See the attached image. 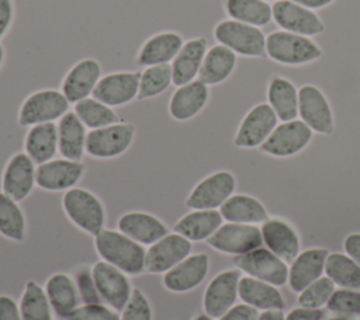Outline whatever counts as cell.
<instances>
[{
	"instance_id": "obj_1",
	"label": "cell",
	"mask_w": 360,
	"mask_h": 320,
	"mask_svg": "<svg viewBox=\"0 0 360 320\" xmlns=\"http://www.w3.org/2000/svg\"><path fill=\"white\" fill-rule=\"evenodd\" d=\"M94 247L101 260L127 275H139L145 271V247L120 230L103 229L94 236Z\"/></svg>"
},
{
	"instance_id": "obj_2",
	"label": "cell",
	"mask_w": 360,
	"mask_h": 320,
	"mask_svg": "<svg viewBox=\"0 0 360 320\" xmlns=\"http://www.w3.org/2000/svg\"><path fill=\"white\" fill-rule=\"evenodd\" d=\"M266 55L284 66H302L322 58V48L309 36L273 31L266 36Z\"/></svg>"
},
{
	"instance_id": "obj_3",
	"label": "cell",
	"mask_w": 360,
	"mask_h": 320,
	"mask_svg": "<svg viewBox=\"0 0 360 320\" xmlns=\"http://www.w3.org/2000/svg\"><path fill=\"white\" fill-rule=\"evenodd\" d=\"M62 208L69 220L89 234H98L105 225V208L100 198L86 188L73 187L65 191Z\"/></svg>"
},
{
	"instance_id": "obj_4",
	"label": "cell",
	"mask_w": 360,
	"mask_h": 320,
	"mask_svg": "<svg viewBox=\"0 0 360 320\" xmlns=\"http://www.w3.org/2000/svg\"><path fill=\"white\" fill-rule=\"evenodd\" d=\"M212 35L218 44L229 48L236 55L248 58L266 56V35L259 27L224 18L215 24Z\"/></svg>"
},
{
	"instance_id": "obj_5",
	"label": "cell",
	"mask_w": 360,
	"mask_h": 320,
	"mask_svg": "<svg viewBox=\"0 0 360 320\" xmlns=\"http://www.w3.org/2000/svg\"><path fill=\"white\" fill-rule=\"evenodd\" d=\"M70 102L60 90L42 88L30 94L18 109V124L21 126H34L59 121L69 112Z\"/></svg>"
},
{
	"instance_id": "obj_6",
	"label": "cell",
	"mask_w": 360,
	"mask_h": 320,
	"mask_svg": "<svg viewBox=\"0 0 360 320\" xmlns=\"http://www.w3.org/2000/svg\"><path fill=\"white\" fill-rule=\"evenodd\" d=\"M298 116L314 133L330 136L335 132V112L329 98L314 84L298 88Z\"/></svg>"
},
{
	"instance_id": "obj_7",
	"label": "cell",
	"mask_w": 360,
	"mask_h": 320,
	"mask_svg": "<svg viewBox=\"0 0 360 320\" xmlns=\"http://www.w3.org/2000/svg\"><path fill=\"white\" fill-rule=\"evenodd\" d=\"M314 135L312 129L301 119L281 122L259 149L262 153L277 159L294 157L309 146Z\"/></svg>"
},
{
	"instance_id": "obj_8",
	"label": "cell",
	"mask_w": 360,
	"mask_h": 320,
	"mask_svg": "<svg viewBox=\"0 0 360 320\" xmlns=\"http://www.w3.org/2000/svg\"><path fill=\"white\" fill-rule=\"evenodd\" d=\"M238 189V180L229 170H218L200 180L188 196L186 206L190 209H218Z\"/></svg>"
},
{
	"instance_id": "obj_9",
	"label": "cell",
	"mask_w": 360,
	"mask_h": 320,
	"mask_svg": "<svg viewBox=\"0 0 360 320\" xmlns=\"http://www.w3.org/2000/svg\"><path fill=\"white\" fill-rule=\"evenodd\" d=\"M233 264L240 272L277 288L284 286L288 282V264L264 246L249 253L235 255Z\"/></svg>"
},
{
	"instance_id": "obj_10",
	"label": "cell",
	"mask_w": 360,
	"mask_h": 320,
	"mask_svg": "<svg viewBox=\"0 0 360 320\" xmlns=\"http://www.w3.org/2000/svg\"><path fill=\"white\" fill-rule=\"evenodd\" d=\"M278 125V118L267 102L253 105L240 119L232 143L238 149L260 147Z\"/></svg>"
},
{
	"instance_id": "obj_11",
	"label": "cell",
	"mask_w": 360,
	"mask_h": 320,
	"mask_svg": "<svg viewBox=\"0 0 360 320\" xmlns=\"http://www.w3.org/2000/svg\"><path fill=\"white\" fill-rule=\"evenodd\" d=\"M134 138L135 126L129 122L90 129L86 139V153L94 159H114L129 149Z\"/></svg>"
},
{
	"instance_id": "obj_12",
	"label": "cell",
	"mask_w": 360,
	"mask_h": 320,
	"mask_svg": "<svg viewBox=\"0 0 360 320\" xmlns=\"http://www.w3.org/2000/svg\"><path fill=\"white\" fill-rule=\"evenodd\" d=\"M207 244L222 254L240 255L262 247L263 239L257 225L226 222L207 240Z\"/></svg>"
},
{
	"instance_id": "obj_13",
	"label": "cell",
	"mask_w": 360,
	"mask_h": 320,
	"mask_svg": "<svg viewBox=\"0 0 360 320\" xmlns=\"http://www.w3.org/2000/svg\"><path fill=\"white\" fill-rule=\"evenodd\" d=\"M91 274L103 303L121 312L134 291L128 275L104 260L91 267Z\"/></svg>"
},
{
	"instance_id": "obj_14",
	"label": "cell",
	"mask_w": 360,
	"mask_h": 320,
	"mask_svg": "<svg viewBox=\"0 0 360 320\" xmlns=\"http://www.w3.org/2000/svg\"><path fill=\"white\" fill-rule=\"evenodd\" d=\"M271 13L273 21L283 31L304 36H316L325 31V24L315 11L292 0L274 1L271 4Z\"/></svg>"
},
{
	"instance_id": "obj_15",
	"label": "cell",
	"mask_w": 360,
	"mask_h": 320,
	"mask_svg": "<svg viewBox=\"0 0 360 320\" xmlns=\"http://www.w3.org/2000/svg\"><path fill=\"white\" fill-rule=\"evenodd\" d=\"M242 272L235 267L217 274L207 285L202 296V309L212 319H219L236 305L238 285Z\"/></svg>"
},
{
	"instance_id": "obj_16",
	"label": "cell",
	"mask_w": 360,
	"mask_h": 320,
	"mask_svg": "<svg viewBox=\"0 0 360 320\" xmlns=\"http://www.w3.org/2000/svg\"><path fill=\"white\" fill-rule=\"evenodd\" d=\"M193 241L173 232L167 233L153 244L145 254V271L150 274H165L191 254Z\"/></svg>"
},
{
	"instance_id": "obj_17",
	"label": "cell",
	"mask_w": 360,
	"mask_h": 320,
	"mask_svg": "<svg viewBox=\"0 0 360 320\" xmlns=\"http://www.w3.org/2000/svg\"><path fill=\"white\" fill-rule=\"evenodd\" d=\"M260 232L263 246L287 264H291L302 250L297 229L283 218L270 216L260 225Z\"/></svg>"
},
{
	"instance_id": "obj_18",
	"label": "cell",
	"mask_w": 360,
	"mask_h": 320,
	"mask_svg": "<svg viewBox=\"0 0 360 320\" xmlns=\"http://www.w3.org/2000/svg\"><path fill=\"white\" fill-rule=\"evenodd\" d=\"M210 272L207 253H193L163 274V286L174 293H184L201 285Z\"/></svg>"
},
{
	"instance_id": "obj_19",
	"label": "cell",
	"mask_w": 360,
	"mask_h": 320,
	"mask_svg": "<svg viewBox=\"0 0 360 320\" xmlns=\"http://www.w3.org/2000/svg\"><path fill=\"white\" fill-rule=\"evenodd\" d=\"M37 185V166L25 152L14 153L3 171L1 189L17 202L25 199Z\"/></svg>"
},
{
	"instance_id": "obj_20",
	"label": "cell",
	"mask_w": 360,
	"mask_h": 320,
	"mask_svg": "<svg viewBox=\"0 0 360 320\" xmlns=\"http://www.w3.org/2000/svg\"><path fill=\"white\" fill-rule=\"evenodd\" d=\"M139 72H114L101 76L93 97L110 107H121L138 98Z\"/></svg>"
},
{
	"instance_id": "obj_21",
	"label": "cell",
	"mask_w": 360,
	"mask_h": 320,
	"mask_svg": "<svg viewBox=\"0 0 360 320\" xmlns=\"http://www.w3.org/2000/svg\"><path fill=\"white\" fill-rule=\"evenodd\" d=\"M84 166L82 161L65 157L52 159L37 167V185L45 191H68L82 180Z\"/></svg>"
},
{
	"instance_id": "obj_22",
	"label": "cell",
	"mask_w": 360,
	"mask_h": 320,
	"mask_svg": "<svg viewBox=\"0 0 360 320\" xmlns=\"http://www.w3.org/2000/svg\"><path fill=\"white\" fill-rule=\"evenodd\" d=\"M101 79V66L93 58H84L73 65L65 74L60 91L70 104H76L90 95Z\"/></svg>"
},
{
	"instance_id": "obj_23",
	"label": "cell",
	"mask_w": 360,
	"mask_h": 320,
	"mask_svg": "<svg viewBox=\"0 0 360 320\" xmlns=\"http://www.w3.org/2000/svg\"><path fill=\"white\" fill-rule=\"evenodd\" d=\"M328 248L309 247L300 251L288 268V288L292 293H300L309 284L325 274Z\"/></svg>"
},
{
	"instance_id": "obj_24",
	"label": "cell",
	"mask_w": 360,
	"mask_h": 320,
	"mask_svg": "<svg viewBox=\"0 0 360 320\" xmlns=\"http://www.w3.org/2000/svg\"><path fill=\"white\" fill-rule=\"evenodd\" d=\"M210 88L198 79L179 86L169 101V114L179 122H186L197 116L208 104Z\"/></svg>"
},
{
	"instance_id": "obj_25",
	"label": "cell",
	"mask_w": 360,
	"mask_h": 320,
	"mask_svg": "<svg viewBox=\"0 0 360 320\" xmlns=\"http://www.w3.org/2000/svg\"><path fill=\"white\" fill-rule=\"evenodd\" d=\"M184 44L181 34L176 31H160L149 36L138 51L136 65L138 66H156L173 62L179 51Z\"/></svg>"
},
{
	"instance_id": "obj_26",
	"label": "cell",
	"mask_w": 360,
	"mask_h": 320,
	"mask_svg": "<svg viewBox=\"0 0 360 320\" xmlns=\"http://www.w3.org/2000/svg\"><path fill=\"white\" fill-rule=\"evenodd\" d=\"M117 226L120 232L148 247L169 233L167 226L158 216L142 211L121 215Z\"/></svg>"
},
{
	"instance_id": "obj_27",
	"label": "cell",
	"mask_w": 360,
	"mask_h": 320,
	"mask_svg": "<svg viewBox=\"0 0 360 320\" xmlns=\"http://www.w3.org/2000/svg\"><path fill=\"white\" fill-rule=\"evenodd\" d=\"M208 39L195 36L186 41L172 62L173 84L176 87L187 84L198 77L204 56L208 51Z\"/></svg>"
},
{
	"instance_id": "obj_28",
	"label": "cell",
	"mask_w": 360,
	"mask_h": 320,
	"mask_svg": "<svg viewBox=\"0 0 360 320\" xmlns=\"http://www.w3.org/2000/svg\"><path fill=\"white\" fill-rule=\"evenodd\" d=\"M44 289L53 314L60 320H65L82 302L73 276L66 272H56L51 275L46 279Z\"/></svg>"
},
{
	"instance_id": "obj_29",
	"label": "cell",
	"mask_w": 360,
	"mask_h": 320,
	"mask_svg": "<svg viewBox=\"0 0 360 320\" xmlns=\"http://www.w3.org/2000/svg\"><path fill=\"white\" fill-rule=\"evenodd\" d=\"M219 212L225 222L232 223L262 225L270 218L264 204L255 195L245 192H238L229 196L219 208Z\"/></svg>"
},
{
	"instance_id": "obj_30",
	"label": "cell",
	"mask_w": 360,
	"mask_h": 320,
	"mask_svg": "<svg viewBox=\"0 0 360 320\" xmlns=\"http://www.w3.org/2000/svg\"><path fill=\"white\" fill-rule=\"evenodd\" d=\"M238 296L243 303L260 312L269 309L284 310L285 307L284 296L277 286L249 275L240 276L238 285Z\"/></svg>"
},
{
	"instance_id": "obj_31",
	"label": "cell",
	"mask_w": 360,
	"mask_h": 320,
	"mask_svg": "<svg viewBox=\"0 0 360 320\" xmlns=\"http://www.w3.org/2000/svg\"><path fill=\"white\" fill-rule=\"evenodd\" d=\"M222 223L218 209H191L174 223V232L190 241H207Z\"/></svg>"
},
{
	"instance_id": "obj_32",
	"label": "cell",
	"mask_w": 360,
	"mask_h": 320,
	"mask_svg": "<svg viewBox=\"0 0 360 320\" xmlns=\"http://www.w3.org/2000/svg\"><path fill=\"white\" fill-rule=\"evenodd\" d=\"M87 131L73 111L66 112L58 122V150L62 157L82 161L86 153Z\"/></svg>"
},
{
	"instance_id": "obj_33",
	"label": "cell",
	"mask_w": 360,
	"mask_h": 320,
	"mask_svg": "<svg viewBox=\"0 0 360 320\" xmlns=\"http://www.w3.org/2000/svg\"><path fill=\"white\" fill-rule=\"evenodd\" d=\"M267 104L278 121L287 122L298 118V88L284 76H273L267 84Z\"/></svg>"
},
{
	"instance_id": "obj_34",
	"label": "cell",
	"mask_w": 360,
	"mask_h": 320,
	"mask_svg": "<svg viewBox=\"0 0 360 320\" xmlns=\"http://www.w3.org/2000/svg\"><path fill=\"white\" fill-rule=\"evenodd\" d=\"M238 63L236 53L229 48L217 44L208 48L200 73L198 80L207 86H217L225 81L235 70Z\"/></svg>"
},
{
	"instance_id": "obj_35",
	"label": "cell",
	"mask_w": 360,
	"mask_h": 320,
	"mask_svg": "<svg viewBox=\"0 0 360 320\" xmlns=\"http://www.w3.org/2000/svg\"><path fill=\"white\" fill-rule=\"evenodd\" d=\"M25 153L35 164L53 159L58 150V125L55 122L38 124L28 129L24 139Z\"/></svg>"
},
{
	"instance_id": "obj_36",
	"label": "cell",
	"mask_w": 360,
	"mask_h": 320,
	"mask_svg": "<svg viewBox=\"0 0 360 320\" xmlns=\"http://www.w3.org/2000/svg\"><path fill=\"white\" fill-rule=\"evenodd\" d=\"M224 11L231 20L259 28L273 20L271 6L264 0H224Z\"/></svg>"
},
{
	"instance_id": "obj_37",
	"label": "cell",
	"mask_w": 360,
	"mask_h": 320,
	"mask_svg": "<svg viewBox=\"0 0 360 320\" xmlns=\"http://www.w3.org/2000/svg\"><path fill=\"white\" fill-rule=\"evenodd\" d=\"M325 275L339 288L360 289V265L345 251H329L325 261Z\"/></svg>"
},
{
	"instance_id": "obj_38",
	"label": "cell",
	"mask_w": 360,
	"mask_h": 320,
	"mask_svg": "<svg viewBox=\"0 0 360 320\" xmlns=\"http://www.w3.org/2000/svg\"><path fill=\"white\" fill-rule=\"evenodd\" d=\"M22 320H53V310L45 289L35 281H27L20 298Z\"/></svg>"
},
{
	"instance_id": "obj_39",
	"label": "cell",
	"mask_w": 360,
	"mask_h": 320,
	"mask_svg": "<svg viewBox=\"0 0 360 320\" xmlns=\"http://www.w3.org/2000/svg\"><path fill=\"white\" fill-rule=\"evenodd\" d=\"M25 232V215L18 202L0 191V234L13 241H22Z\"/></svg>"
},
{
	"instance_id": "obj_40",
	"label": "cell",
	"mask_w": 360,
	"mask_h": 320,
	"mask_svg": "<svg viewBox=\"0 0 360 320\" xmlns=\"http://www.w3.org/2000/svg\"><path fill=\"white\" fill-rule=\"evenodd\" d=\"M73 112L89 129H98L120 122V116L112 107L96 100L94 97H87L76 102Z\"/></svg>"
},
{
	"instance_id": "obj_41",
	"label": "cell",
	"mask_w": 360,
	"mask_h": 320,
	"mask_svg": "<svg viewBox=\"0 0 360 320\" xmlns=\"http://www.w3.org/2000/svg\"><path fill=\"white\" fill-rule=\"evenodd\" d=\"M170 84H173V74L172 66L169 63L148 66L142 70L139 77L138 98L148 100L158 97L163 91H166Z\"/></svg>"
},
{
	"instance_id": "obj_42",
	"label": "cell",
	"mask_w": 360,
	"mask_h": 320,
	"mask_svg": "<svg viewBox=\"0 0 360 320\" xmlns=\"http://www.w3.org/2000/svg\"><path fill=\"white\" fill-rule=\"evenodd\" d=\"M336 285L326 275H322L297 295V305L307 309H322L326 306Z\"/></svg>"
},
{
	"instance_id": "obj_43",
	"label": "cell",
	"mask_w": 360,
	"mask_h": 320,
	"mask_svg": "<svg viewBox=\"0 0 360 320\" xmlns=\"http://www.w3.org/2000/svg\"><path fill=\"white\" fill-rule=\"evenodd\" d=\"M325 307L332 314L360 320V289H335Z\"/></svg>"
},
{
	"instance_id": "obj_44",
	"label": "cell",
	"mask_w": 360,
	"mask_h": 320,
	"mask_svg": "<svg viewBox=\"0 0 360 320\" xmlns=\"http://www.w3.org/2000/svg\"><path fill=\"white\" fill-rule=\"evenodd\" d=\"M120 320H153V310L148 296L134 288L132 295L120 313Z\"/></svg>"
},
{
	"instance_id": "obj_45",
	"label": "cell",
	"mask_w": 360,
	"mask_h": 320,
	"mask_svg": "<svg viewBox=\"0 0 360 320\" xmlns=\"http://www.w3.org/2000/svg\"><path fill=\"white\" fill-rule=\"evenodd\" d=\"M73 279L80 296L82 303H103L98 291L96 288V282L91 274V268L82 265L73 271Z\"/></svg>"
},
{
	"instance_id": "obj_46",
	"label": "cell",
	"mask_w": 360,
	"mask_h": 320,
	"mask_svg": "<svg viewBox=\"0 0 360 320\" xmlns=\"http://www.w3.org/2000/svg\"><path fill=\"white\" fill-rule=\"evenodd\" d=\"M65 320H120V314L105 303H82Z\"/></svg>"
},
{
	"instance_id": "obj_47",
	"label": "cell",
	"mask_w": 360,
	"mask_h": 320,
	"mask_svg": "<svg viewBox=\"0 0 360 320\" xmlns=\"http://www.w3.org/2000/svg\"><path fill=\"white\" fill-rule=\"evenodd\" d=\"M259 316V310L246 305L236 303L226 313H224L218 320H256Z\"/></svg>"
},
{
	"instance_id": "obj_48",
	"label": "cell",
	"mask_w": 360,
	"mask_h": 320,
	"mask_svg": "<svg viewBox=\"0 0 360 320\" xmlns=\"http://www.w3.org/2000/svg\"><path fill=\"white\" fill-rule=\"evenodd\" d=\"M328 313L326 309H307L297 306L285 314L284 320H325Z\"/></svg>"
},
{
	"instance_id": "obj_49",
	"label": "cell",
	"mask_w": 360,
	"mask_h": 320,
	"mask_svg": "<svg viewBox=\"0 0 360 320\" xmlns=\"http://www.w3.org/2000/svg\"><path fill=\"white\" fill-rule=\"evenodd\" d=\"M0 320H22L20 305L10 295H0Z\"/></svg>"
},
{
	"instance_id": "obj_50",
	"label": "cell",
	"mask_w": 360,
	"mask_h": 320,
	"mask_svg": "<svg viewBox=\"0 0 360 320\" xmlns=\"http://www.w3.org/2000/svg\"><path fill=\"white\" fill-rule=\"evenodd\" d=\"M14 20V1L0 0V38L6 35Z\"/></svg>"
},
{
	"instance_id": "obj_51",
	"label": "cell",
	"mask_w": 360,
	"mask_h": 320,
	"mask_svg": "<svg viewBox=\"0 0 360 320\" xmlns=\"http://www.w3.org/2000/svg\"><path fill=\"white\" fill-rule=\"evenodd\" d=\"M343 251L360 265V232H352L343 239Z\"/></svg>"
},
{
	"instance_id": "obj_52",
	"label": "cell",
	"mask_w": 360,
	"mask_h": 320,
	"mask_svg": "<svg viewBox=\"0 0 360 320\" xmlns=\"http://www.w3.org/2000/svg\"><path fill=\"white\" fill-rule=\"evenodd\" d=\"M285 313L283 309H269L259 312V316L256 320H284Z\"/></svg>"
},
{
	"instance_id": "obj_53",
	"label": "cell",
	"mask_w": 360,
	"mask_h": 320,
	"mask_svg": "<svg viewBox=\"0 0 360 320\" xmlns=\"http://www.w3.org/2000/svg\"><path fill=\"white\" fill-rule=\"evenodd\" d=\"M309 10H319V8H323V7H328L330 6L333 1L336 0H292Z\"/></svg>"
},
{
	"instance_id": "obj_54",
	"label": "cell",
	"mask_w": 360,
	"mask_h": 320,
	"mask_svg": "<svg viewBox=\"0 0 360 320\" xmlns=\"http://www.w3.org/2000/svg\"><path fill=\"white\" fill-rule=\"evenodd\" d=\"M193 320H215V319L210 317L207 313H200V314L194 316V317H193Z\"/></svg>"
},
{
	"instance_id": "obj_55",
	"label": "cell",
	"mask_w": 360,
	"mask_h": 320,
	"mask_svg": "<svg viewBox=\"0 0 360 320\" xmlns=\"http://www.w3.org/2000/svg\"><path fill=\"white\" fill-rule=\"evenodd\" d=\"M325 320H357V319H352V317H346V316H330V317H326Z\"/></svg>"
},
{
	"instance_id": "obj_56",
	"label": "cell",
	"mask_w": 360,
	"mask_h": 320,
	"mask_svg": "<svg viewBox=\"0 0 360 320\" xmlns=\"http://www.w3.org/2000/svg\"><path fill=\"white\" fill-rule=\"evenodd\" d=\"M4 58H6V49H4V46L0 44V67H1L3 62H4Z\"/></svg>"
},
{
	"instance_id": "obj_57",
	"label": "cell",
	"mask_w": 360,
	"mask_h": 320,
	"mask_svg": "<svg viewBox=\"0 0 360 320\" xmlns=\"http://www.w3.org/2000/svg\"><path fill=\"white\" fill-rule=\"evenodd\" d=\"M264 1H267V3H270V1H273V3H274V1H278V0H264Z\"/></svg>"
}]
</instances>
